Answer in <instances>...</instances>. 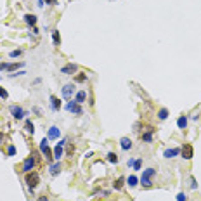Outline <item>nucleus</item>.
Returning <instances> with one entry per match:
<instances>
[{
	"mask_svg": "<svg viewBox=\"0 0 201 201\" xmlns=\"http://www.w3.org/2000/svg\"><path fill=\"white\" fill-rule=\"evenodd\" d=\"M75 80H76V82H85V80H87V75H83V73H82V75H76Z\"/></svg>",
	"mask_w": 201,
	"mask_h": 201,
	"instance_id": "nucleus-27",
	"label": "nucleus"
},
{
	"mask_svg": "<svg viewBox=\"0 0 201 201\" xmlns=\"http://www.w3.org/2000/svg\"><path fill=\"white\" fill-rule=\"evenodd\" d=\"M66 109H68L69 113H75V115H82L83 113L82 108H80V104L76 102V101H69V102L66 104Z\"/></svg>",
	"mask_w": 201,
	"mask_h": 201,
	"instance_id": "nucleus-5",
	"label": "nucleus"
},
{
	"mask_svg": "<svg viewBox=\"0 0 201 201\" xmlns=\"http://www.w3.org/2000/svg\"><path fill=\"white\" fill-rule=\"evenodd\" d=\"M73 90H75V87H73L71 83L64 85V87H62V97H64V99H71V96H73Z\"/></svg>",
	"mask_w": 201,
	"mask_h": 201,
	"instance_id": "nucleus-10",
	"label": "nucleus"
},
{
	"mask_svg": "<svg viewBox=\"0 0 201 201\" xmlns=\"http://www.w3.org/2000/svg\"><path fill=\"white\" fill-rule=\"evenodd\" d=\"M23 66V62H0V71H16Z\"/></svg>",
	"mask_w": 201,
	"mask_h": 201,
	"instance_id": "nucleus-4",
	"label": "nucleus"
},
{
	"mask_svg": "<svg viewBox=\"0 0 201 201\" xmlns=\"http://www.w3.org/2000/svg\"><path fill=\"white\" fill-rule=\"evenodd\" d=\"M24 21H26L30 26H35V24H36V16H33V14H26V16H24Z\"/></svg>",
	"mask_w": 201,
	"mask_h": 201,
	"instance_id": "nucleus-17",
	"label": "nucleus"
},
{
	"mask_svg": "<svg viewBox=\"0 0 201 201\" xmlns=\"http://www.w3.org/2000/svg\"><path fill=\"white\" fill-rule=\"evenodd\" d=\"M36 201H49V199H47V198H45V196H42V198H38V199H36Z\"/></svg>",
	"mask_w": 201,
	"mask_h": 201,
	"instance_id": "nucleus-35",
	"label": "nucleus"
},
{
	"mask_svg": "<svg viewBox=\"0 0 201 201\" xmlns=\"http://www.w3.org/2000/svg\"><path fill=\"white\" fill-rule=\"evenodd\" d=\"M186 199H187V196L184 193H180L179 196H177V201H186Z\"/></svg>",
	"mask_w": 201,
	"mask_h": 201,
	"instance_id": "nucleus-32",
	"label": "nucleus"
},
{
	"mask_svg": "<svg viewBox=\"0 0 201 201\" xmlns=\"http://www.w3.org/2000/svg\"><path fill=\"white\" fill-rule=\"evenodd\" d=\"M2 139H4V133H2V132H0V142H2Z\"/></svg>",
	"mask_w": 201,
	"mask_h": 201,
	"instance_id": "nucleus-36",
	"label": "nucleus"
},
{
	"mask_svg": "<svg viewBox=\"0 0 201 201\" xmlns=\"http://www.w3.org/2000/svg\"><path fill=\"white\" fill-rule=\"evenodd\" d=\"M50 108L54 111H59V108H61V101L55 96H50Z\"/></svg>",
	"mask_w": 201,
	"mask_h": 201,
	"instance_id": "nucleus-12",
	"label": "nucleus"
},
{
	"mask_svg": "<svg viewBox=\"0 0 201 201\" xmlns=\"http://www.w3.org/2000/svg\"><path fill=\"white\" fill-rule=\"evenodd\" d=\"M123 184H125V177H118V179H116V182L113 184V187H115L116 191H120V189L123 187Z\"/></svg>",
	"mask_w": 201,
	"mask_h": 201,
	"instance_id": "nucleus-20",
	"label": "nucleus"
},
{
	"mask_svg": "<svg viewBox=\"0 0 201 201\" xmlns=\"http://www.w3.org/2000/svg\"><path fill=\"white\" fill-rule=\"evenodd\" d=\"M120 146H121V149H125V151H127V149H130V147H132V140L128 137H121Z\"/></svg>",
	"mask_w": 201,
	"mask_h": 201,
	"instance_id": "nucleus-13",
	"label": "nucleus"
},
{
	"mask_svg": "<svg viewBox=\"0 0 201 201\" xmlns=\"http://www.w3.org/2000/svg\"><path fill=\"white\" fill-rule=\"evenodd\" d=\"M49 139H59V128L57 127H50L49 128Z\"/></svg>",
	"mask_w": 201,
	"mask_h": 201,
	"instance_id": "nucleus-16",
	"label": "nucleus"
},
{
	"mask_svg": "<svg viewBox=\"0 0 201 201\" xmlns=\"http://www.w3.org/2000/svg\"><path fill=\"white\" fill-rule=\"evenodd\" d=\"M33 166H35V158L33 156H30V158L24 159V163H23V172H31L33 170Z\"/></svg>",
	"mask_w": 201,
	"mask_h": 201,
	"instance_id": "nucleus-9",
	"label": "nucleus"
},
{
	"mask_svg": "<svg viewBox=\"0 0 201 201\" xmlns=\"http://www.w3.org/2000/svg\"><path fill=\"white\" fill-rule=\"evenodd\" d=\"M76 69H78L76 64H66V66L61 68V73H64V75H73V73H76Z\"/></svg>",
	"mask_w": 201,
	"mask_h": 201,
	"instance_id": "nucleus-11",
	"label": "nucleus"
},
{
	"mask_svg": "<svg viewBox=\"0 0 201 201\" xmlns=\"http://www.w3.org/2000/svg\"><path fill=\"white\" fill-rule=\"evenodd\" d=\"M24 128H26V132H30V133H33V132H35V127H33V123H31L30 120H26V125H24Z\"/></svg>",
	"mask_w": 201,
	"mask_h": 201,
	"instance_id": "nucleus-25",
	"label": "nucleus"
},
{
	"mask_svg": "<svg viewBox=\"0 0 201 201\" xmlns=\"http://www.w3.org/2000/svg\"><path fill=\"white\" fill-rule=\"evenodd\" d=\"M127 182H128V186H130V187H135V186H137V182H139V179L135 177V175H130Z\"/></svg>",
	"mask_w": 201,
	"mask_h": 201,
	"instance_id": "nucleus-22",
	"label": "nucleus"
},
{
	"mask_svg": "<svg viewBox=\"0 0 201 201\" xmlns=\"http://www.w3.org/2000/svg\"><path fill=\"white\" fill-rule=\"evenodd\" d=\"M21 54H23V52H21L19 49H17V50H12V52H11V54H9V55H11V57H19Z\"/></svg>",
	"mask_w": 201,
	"mask_h": 201,
	"instance_id": "nucleus-30",
	"label": "nucleus"
},
{
	"mask_svg": "<svg viewBox=\"0 0 201 201\" xmlns=\"http://www.w3.org/2000/svg\"><path fill=\"white\" fill-rule=\"evenodd\" d=\"M85 99H87V92H85V90H80V92L76 94V97H75V101H76L78 104L85 102Z\"/></svg>",
	"mask_w": 201,
	"mask_h": 201,
	"instance_id": "nucleus-15",
	"label": "nucleus"
},
{
	"mask_svg": "<svg viewBox=\"0 0 201 201\" xmlns=\"http://www.w3.org/2000/svg\"><path fill=\"white\" fill-rule=\"evenodd\" d=\"M158 118H159V120H166V118H168V111H166L165 108H163V109H159L158 111Z\"/></svg>",
	"mask_w": 201,
	"mask_h": 201,
	"instance_id": "nucleus-23",
	"label": "nucleus"
},
{
	"mask_svg": "<svg viewBox=\"0 0 201 201\" xmlns=\"http://www.w3.org/2000/svg\"><path fill=\"white\" fill-rule=\"evenodd\" d=\"M108 161H109V163H115V165H116V163H118V156L115 154V152H109V154H108Z\"/></svg>",
	"mask_w": 201,
	"mask_h": 201,
	"instance_id": "nucleus-24",
	"label": "nucleus"
},
{
	"mask_svg": "<svg viewBox=\"0 0 201 201\" xmlns=\"http://www.w3.org/2000/svg\"><path fill=\"white\" fill-rule=\"evenodd\" d=\"M45 4H57V0H45Z\"/></svg>",
	"mask_w": 201,
	"mask_h": 201,
	"instance_id": "nucleus-34",
	"label": "nucleus"
},
{
	"mask_svg": "<svg viewBox=\"0 0 201 201\" xmlns=\"http://www.w3.org/2000/svg\"><path fill=\"white\" fill-rule=\"evenodd\" d=\"M180 152L179 147H172V149H166L165 151V158H173V156H177Z\"/></svg>",
	"mask_w": 201,
	"mask_h": 201,
	"instance_id": "nucleus-14",
	"label": "nucleus"
},
{
	"mask_svg": "<svg viewBox=\"0 0 201 201\" xmlns=\"http://www.w3.org/2000/svg\"><path fill=\"white\" fill-rule=\"evenodd\" d=\"M0 97H2V99H7V97H9L7 90H5V89H2V87H0Z\"/></svg>",
	"mask_w": 201,
	"mask_h": 201,
	"instance_id": "nucleus-29",
	"label": "nucleus"
},
{
	"mask_svg": "<svg viewBox=\"0 0 201 201\" xmlns=\"http://www.w3.org/2000/svg\"><path fill=\"white\" fill-rule=\"evenodd\" d=\"M7 154H9V156H14V154H16V147H14V146H9V149H7Z\"/></svg>",
	"mask_w": 201,
	"mask_h": 201,
	"instance_id": "nucleus-28",
	"label": "nucleus"
},
{
	"mask_svg": "<svg viewBox=\"0 0 201 201\" xmlns=\"http://www.w3.org/2000/svg\"><path fill=\"white\" fill-rule=\"evenodd\" d=\"M52 38H54V43L59 45L61 43V36H59V31H52Z\"/></svg>",
	"mask_w": 201,
	"mask_h": 201,
	"instance_id": "nucleus-26",
	"label": "nucleus"
},
{
	"mask_svg": "<svg viewBox=\"0 0 201 201\" xmlns=\"http://www.w3.org/2000/svg\"><path fill=\"white\" fill-rule=\"evenodd\" d=\"M142 140H144V142H151L152 140V128L151 127H149V130L146 132V133H142Z\"/></svg>",
	"mask_w": 201,
	"mask_h": 201,
	"instance_id": "nucleus-19",
	"label": "nucleus"
},
{
	"mask_svg": "<svg viewBox=\"0 0 201 201\" xmlns=\"http://www.w3.org/2000/svg\"><path fill=\"white\" fill-rule=\"evenodd\" d=\"M140 166H142V161H140V159H137V161L133 163V170H140Z\"/></svg>",
	"mask_w": 201,
	"mask_h": 201,
	"instance_id": "nucleus-31",
	"label": "nucleus"
},
{
	"mask_svg": "<svg viewBox=\"0 0 201 201\" xmlns=\"http://www.w3.org/2000/svg\"><path fill=\"white\" fill-rule=\"evenodd\" d=\"M196 186H198V184H196V179H191V187H193V189H196Z\"/></svg>",
	"mask_w": 201,
	"mask_h": 201,
	"instance_id": "nucleus-33",
	"label": "nucleus"
},
{
	"mask_svg": "<svg viewBox=\"0 0 201 201\" xmlns=\"http://www.w3.org/2000/svg\"><path fill=\"white\" fill-rule=\"evenodd\" d=\"M61 172V163L57 161L54 165H50V175H57V173Z\"/></svg>",
	"mask_w": 201,
	"mask_h": 201,
	"instance_id": "nucleus-18",
	"label": "nucleus"
},
{
	"mask_svg": "<svg viewBox=\"0 0 201 201\" xmlns=\"http://www.w3.org/2000/svg\"><path fill=\"white\" fill-rule=\"evenodd\" d=\"M156 175V170L154 168H147L142 172V179H140V184L144 187H151L152 186V177Z\"/></svg>",
	"mask_w": 201,
	"mask_h": 201,
	"instance_id": "nucleus-1",
	"label": "nucleus"
},
{
	"mask_svg": "<svg viewBox=\"0 0 201 201\" xmlns=\"http://www.w3.org/2000/svg\"><path fill=\"white\" fill-rule=\"evenodd\" d=\"M26 184H28V187H30V191H33L35 187L40 184V175L35 173V172H28L26 173Z\"/></svg>",
	"mask_w": 201,
	"mask_h": 201,
	"instance_id": "nucleus-2",
	"label": "nucleus"
},
{
	"mask_svg": "<svg viewBox=\"0 0 201 201\" xmlns=\"http://www.w3.org/2000/svg\"><path fill=\"white\" fill-rule=\"evenodd\" d=\"M40 151H42V154H43V158L49 159V161L54 158V154H52V151H50V147H49V144H47V139H43L40 142Z\"/></svg>",
	"mask_w": 201,
	"mask_h": 201,
	"instance_id": "nucleus-3",
	"label": "nucleus"
},
{
	"mask_svg": "<svg viewBox=\"0 0 201 201\" xmlns=\"http://www.w3.org/2000/svg\"><path fill=\"white\" fill-rule=\"evenodd\" d=\"M180 152H182V158H186V159H191L194 156V149L191 144H184V147L180 149Z\"/></svg>",
	"mask_w": 201,
	"mask_h": 201,
	"instance_id": "nucleus-6",
	"label": "nucleus"
},
{
	"mask_svg": "<svg viewBox=\"0 0 201 201\" xmlns=\"http://www.w3.org/2000/svg\"><path fill=\"white\" fill-rule=\"evenodd\" d=\"M177 125H179V128H182V130H184V128L187 127V118L186 116H180L179 120H177Z\"/></svg>",
	"mask_w": 201,
	"mask_h": 201,
	"instance_id": "nucleus-21",
	"label": "nucleus"
},
{
	"mask_svg": "<svg viewBox=\"0 0 201 201\" xmlns=\"http://www.w3.org/2000/svg\"><path fill=\"white\" fill-rule=\"evenodd\" d=\"M11 115H12L16 120H21L26 113H24V109H23L21 106H11Z\"/></svg>",
	"mask_w": 201,
	"mask_h": 201,
	"instance_id": "nucleus-7",
	"label": "nucleus"
},
{
	"mask_svg": "<svg viewBox=\"0 0 201 201\" xmlns=\"http://www.w3.org/2000/svg\"><path fill=\"white\" fill-rule=\"evenodd\" d=\"M64 144H66V140H61V142H59V144H57V146L54 147V151H52L54 158L57 159V161H59V159H61V156L64 154V151H62V146H64Z\"/></svg>",
	"mask_w": 201,
	"mask_h": 201,
	"instance_id": "nucleus-8",
	"label": "nucleus"
}]
</instances>
